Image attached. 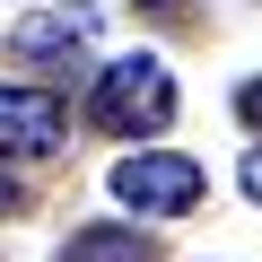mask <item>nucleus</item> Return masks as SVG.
<instances>
[{
  "instance_id": "nucleus-1",
  "label": "nucleus",
  "mask_w": 262,
  "mask_h": 262,
  "mask_svg": "<svg viewBox=\"0 0 262 262\" xmlns=\"http://www.w3.org/2000/svg\"><path fill=\"white\" fill-rule=\"evenodd\" d=\"M96 122L105 131H166L175 122V70L158 53H131V61L96 70Z\"/></svg>"
},
{
  "instance_id": "nucleus-2",
  "label": "nucleus",
  "mask_w": 262,
  "mask_h": 262,
  "mask_svg": "<svg viewBox=\"0 0 262 262\" xmlns=\"http://www.w3.org/2000/svg\"><path fill=\"white\" fill-rule=\"evenodd\" d=\"M114 192H122L131 210L175 219V210H192V201H201V166H192V158H175V149H140V158H122V166H114Z\"/></svg>"
},
{
  "instance_id": "nucleus-3",
  "label": "nucleus",
  "mask_w": 262,
  "mask_h": 262,
  "mask_svg": "<svg viewBox=\"0 0 262 262\" xmlns=\"http://www.w3.org/2000/svg\"><path fill=\"white\" fill-rule=\"evenodd\" d=\"M70 140V114L53 88H0V158H53Z\"/></svg>"
},
{
  "instance_id": "nucleus-4",
  "label": "nucleus",
  "mask_w": 262,
  "mask_h": 262,
  "mask_svg": "<svg viewBox=\"0 0 262 262\" xmlns=\"http://www.w3.org/2000/svg\"><path fill=\"white\" fill-rule=\"evenodd\" d=\"M88 35H96V9H44V18H18L9 44H18L27 61H70Z\"/></svg>"
},
{
  "instance_id": "nucleus-5",
  "label": "nucleus",
  "mask_w": 262,
  "mask_h": 262,
  "mask_svg": "<svg viewBox=\"0 0 262 262\" xmlns=\"http://www.w3.org/2000/svg\"><path fill=\"white\" fill-rule=\"evenodd\" d=\"M61 262H149V236L140 227H79L61 245Z\"/></svg>"
},
{
  "instance_id": "nucleus-6",
  "label": "nucleus",
  "mask_w": 262,
  "mask_h": 262,
  "mask_svg": "<svg viewBox=\"0 0 262 262\" xmlns=\"http://www.w3.org/2000/svg\"><path fill=\"white\" fill-rule=\"evenodd\" d=\"M236 114H245V122H262V79H245V88H236Z\"/></svg>"
},
{
  "instance_id": "nucleus-7",
  "label": "nucleus",
  "mask_w": 262,
  "mask_h": 262,
  "mask_svg": "<svg viewBox=\"0 0 262 262\" xmlns=\"http://www.w3.org/2000/svg\"><path fill=\"white\" fill-rule=\"evenodd\" d=\"M245 192H253V201H262V149H253V158H245Z\"/></svg>"
},
{
  "instance_id": "nucleus-8",
  "label": "nucleus",
  "mask_w": 262,
  "mask_h": 262,
  "mask_svg": "<svg viewBox=\"0 0 262 262\" xmlns=\"http://www.w3.org/2000/svg\"><path fill=\"white\" fill-rule=\"evenodd\" d=\"M18 210V184H9V166H0V219H9Z\"/></svg>"
}]
</instances>
